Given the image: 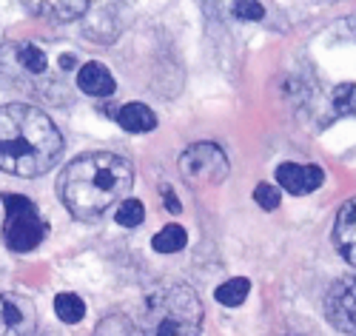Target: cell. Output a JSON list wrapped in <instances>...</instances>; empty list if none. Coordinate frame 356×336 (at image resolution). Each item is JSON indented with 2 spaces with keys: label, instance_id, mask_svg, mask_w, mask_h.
<instances>
[{
  "label": "cell",
  "instance_id": "4",
  "mask_svg": "<svg viewBox=\"0 0 356 336\" xmlns=\"http://www.w3.org/2000/svg\"><path fill=\"white\" fill-rule=\"evenodd\" d=\"M0 200H3V208H6V220H3L6 248L15 254L35 251L49 234V223L40 217L38 205L20 194H3Z\"/></svg>",
  "mask_w": 356,
  "mask_h": 336
},
{
  "label": "cell",
  "instance_id": "15",
  "mask_svg": "<svg viewBox=\"0 0 356 336\" xmlns=\"http://www.w3.org/2000/svg\"><path fill=\"white\" fill-rule=\"evenodd\" d=\"M114 220L120 223L123 228H137L145 220V208H143L140 200H123L120 205L114 208Z\"/></svg>",
  "mask_w": 356,
  "mask_h": 336
},
{
  "label": "cell",
  "instance_id": "22",
  "mask_svg": "<svg viewBox=\"0 0 356 336\" xmlns=\"http://www.w3.org/2000/svg\"><path fill=\"white\" fill-rule=\"evenodd\" d=\"M60 66H63V69H72V66H74V57H72V54H63V57H60Z\"/></svg>",
  "mask_w": 356,
  "mask_h": 336
},
{
  "label": "cell",
  "instance_id": "13",
  "mask_svg": "<svg viewBox=\"0 0 356 336\" xmlns=\"http://www.w3.org/2000/svg\"><path fill=\"white\" fill-rule=\"evenodd\" d=\"M54 314H57V319L66 322V325H77L86 317V305H83V299L77 294H57Z\"/></svg>",
  "mask_w": 356,
  "mask_h": 336
},
{
  "label": "cell",
  "instance_id": "14",
  "mask_svg": "<svg viewBox=\"0 0 356 336\" xmlns=\"http://www.w3.org/2000/svg\"><path fill=\"white\" fill-rule=\"evenodd\" d=\"M248 291H251V282H248L245 277H234V280L222 282V285L214 291V296H217V302H220V305L236 308V305H243V302H245Z\"/></svg>",
  "mask_w": 356,
  "mask_h": 336
},
{
  "label": "cell",
  "instance_id": "21",
  "mask_svg": "<svg viewBox=\"0 0 356 336\" xmlns=\"http://www.w3.org/2000/svg\"><path fill=\"white\" fill-rule=\"evenodd\" d=\"M160 191H163V200H165V205H168V211H171V214H180V211H183V205L177 202V197H174L171 186H163Z\"/></svg>",
  "mask_w": 356,
  "mask_h": 336
},
{
  "label": "cell",
  "instance_id": "12",
  "mask_svg": "<svg viewBox=\"0 0 356 336\" xmlns=\"http://www.w3.org/2000/svg\"><path fill=\"white\" fill-rule=\"evenodd\" d=\"M186 242H188L186 228H180V225H165V228L152 239V248L160 251V254H177V251L186 248Z\"/></svg>",
  "mask_w": 356,
  "mask_h": 336
},
{
  "label": "cell",
  "instance_id": "5",
  "mask_svg": "<svg viewBox=\"0 0 356 336\" xmlns=\"http://www.w3.org/2000/svg\"><path fill=\"white\" fill-rule=\"evenodd\" d=\"M228 157L225 151L214 143H194L180 154V174L186 182L197 189L205 186H220L228 177Z\"/></svg>",
  "mask_w": 356,
  "mask_h": 336
},
{
  "label": "cell",
  "instance_id": "9",
  "mask_svg": "<svg viewBox=\"0 0 356 336\" xmlns=\"http://www.w3.org/2000/svg\"><path fill=\"white\" fill-rule=\"evenodd\" d=\"M334 246L348 265L356 268V200L345 202L334 223Z\"/></svg>",
  "mask_w": 356,
  "mask_h": 336
},
{
  "label": "cell",
  "instance_id": "20",
  "mask_svg": "<svg viewBox=\"0 0 356 336\" xmlns=\"http://www.w3.org/2000/svg\"><path fill=\"white\" fill-rule=\"evenodd\" d=\"M234 15L240 20H259L265 15V9L259 3H234Z\"/></svg>",
  "mask_w": 356,
  "mask_h": 336
},
{
  "label": "cell",
  "instance_id": "3",
  "mask_svg": "<svg viewBox=\"0 0 356 336\" xmlns=\"http://www.w3.org/2000/svg\"><path fill=\"white\" fill-rule=\"evenodd\" d=\"M137 330L140 336H200L202 302L188 285H160L143 296Z\"/></svg>",
  "mask_w": 356,
  "mask_h": 336
},
{
  "label": "cell",
  "instance_id": "8",
  "mask_svg": "<svg viewBox=\"0 0 356 336\" xmlns=\"http://www.w3.org/2000/svg\"><path fill=\"white\" fill-rule=\"evenodd\" d=\"M277 182L280 189L291 194H311L322 186V168L319 166H296V163H282L277 168Z\"/></svg>",
  "mask_w": 356,
  "mask_h": 336
},
{
  "label": "cell",
  "instance_id": "2",
  "mask_svg": "<svg viewBox=\"0 0 356 336\" xmlns=\"http://www.w3.org/2000/svg\"><path fill=\"white\" fill-rule=\"evenodd\" d=\"M131 182L134 168L126 157L111 151H92L63 168L57 194L77 220H95L114 202H123Z\"/></svg>",
  "mask_w": 356,
  "mask_h": 336
},
{
  "label": "cell",
  "instance_id": "18",
  "mask_svg": "<svg viewBox=\"0 0 356 336\" xmlns=\"http://www.w3.org/2000/svg\"><path fill=\"white\" fill-rule=\"evenodd\" d=\"M46 9V15H51V17H60V20H74V17H80L86 9H88V3H43Z\"/></svg>",
  "mask_w": 356,
  "mask_h": 336
},
{
  "label": "cell",
  "instance_id": "19",
  "mask_svg": "<svg viewBox=\"0 0 356 336\" xmlns=\"http://www.w3.org/2000/svg\"><path fill=\"white\" fill-rule=\"evenodd\" d=\"M254 200H257V205H259V208L274 211V208L280 205V189H274L271 182H259L257 191H254Z\"/></svg>",
  "mask_w": 356,
  "mask_h": 336
},
{
  "label": "cell",
  "instance_id": "17",
  "mask_svg": "<svg viewBox=\"0 0 356 336\" xmlns=\"http://www.w3.org/2000/svg\"><path fill=\"white\" fill-rule=\"evenodd\" d=\"M334 106L339 114H356V86L342 83L334 88Z\"/></svg>",
  "mask_w": 356,
  "mask_h": 336
},
{
  "label": "cell",
  "instance_id": "11",
  "mask_svg": "<svg viewBox=\"0 0 356 336\" xmlns=\"http://www.w3.org/2000/svg\"><path fill=\"white\" fill-rule=\"evenodd\" d=\"M117 123H120L126 131L140 134V131H152L157 126V117L143 103H126L120 111H117Z\"/></svg>",
  "mask_w": 356,
  "mask_h": 336
},
{
  "label": "cell",
  "instance_id": "1",
  "mask_svg": "<svg viewBox=\"0 0 356 336\" xmlns=\"http://www.w3.org/2000/svg\"><path fill=\"white\" fill-rule=\"evenodd\" d=\"M63 151L54 120L26 103L0 106V171L15 177L46 174Z\"/></svg>",
  "mask_w": 356,
  "mask_h": 336
},
{
  "label": "cell",
  "instance_id": "7",
  "mask_svg": "<svg viewBox=\"0 0 356 336\" xmlns=\"http://www.w3.org/2000/svg\"><path fill=\"white\" fill-rule=\"evenodd\" d=\"M38 314L32 299L20 294H0V336H35Z\"/></svg>",
  "mask_w": 356,
  "mask_h": 336
},
{
  "label": "cell",
  "instance_id": "10",
  "mask_svg": "<svg viewBox=\"0 0 356 336\" xmlns=\"http://www.w3.org/2000/svg\"><path fill=\"white\" fill-rule=\"evenodd\" d=\"M77 86H80V91H86V95H92V97H108L117 88L111 72L103 63H86L77 74Z\"/></svg>",
  "mask_w": 356,
  "mask_h": 336
},
{
  "label": "cell",
  "instance_id": "23",
  "mask_svg": "<svg viewBox=\"0 0 356 336\" xmlns=\"http://www.w3.org/2000/svg\"><path fill=\"white\" fill-rule=\"evenodd\" d=\"M38 336H57V333H38Z\"/></svg>",
  "mask_w": 356,
  "mask_h": 336
},
{
  "label": "cell",
  "instance_id": "16",
  "mask_svg": "<svg viewBox=\"0 0 356 336\" xmlns=\"http://www.w3.org/2000/svg\"><path fill=\"white\" fill-rule=\"evenodd\" d=\"M20 63H23V69H29L32 74H43L46 72V66H49V60H46V51H40L38 46H23L20 49Z\"/></svg>",
  "mask_w": 356,
  "mask_h": 336
},
{
  "label": "cell",
  "instance_id": "6",
  "mask_svg": "<svg viewBox=\"0 0 356 336\" xmlns=\"http://www.w3.org/2000/svg\"><path fill=\"white\" fill-rule=\"evenodd\" d=\"M325 317L342 333L356 336V277H342L325 294Z\"/></svg>",
  "mask_w": 356,
  "mask_h": 336
}]
</instances>
